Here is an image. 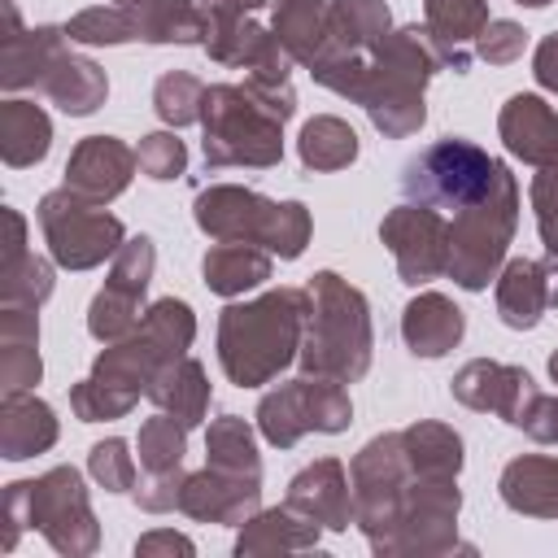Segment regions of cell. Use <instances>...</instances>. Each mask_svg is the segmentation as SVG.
Instances as JSON below:
<instances>
[{
  "label": "cell",
  "instance_id": "obj_34",
  "mask_svg": "<svg viewBox=\"0 0 558 558\" xmlns=\"http://www.w3.org/2000/svg\"><path fill=\"white\" fill-rule=\"evenodd\" d=\"M135 161H140V170H144L148 179H174V174H183V166H187V148H183V140L157 131V135L140 140Z\"/></svg>",
  "mask_w": 558,
  "mask_h": 558
},
{
  "label": "cell",
  "instance_id": "obj_2",
  "mask_svg": "<svg viewBox=\"0 0 558 558\" xmlns=\"http://www.w3.org/2000/svg\"><path fill=\"white\" fill-rule=\"evenodd\" d=\"M305 310H310V296L296 288L266 292L248 305H227L222 323H218L222 371L240 388H253V384H266L270 375H279L301 353Z\"/></svg>",
  "mask_w": 558,
  "mask_h": 558
},
{
  "label": "cell",
  "instance_id": "obj_39",
  "mask_svg": "<svg viewBox=\"0 0 558 558\" xmlns=\"http://www.w3.org/2000/svg\"><path fill=\"white\" fill-rule=\"evenodd\" d=\"M519 4H532V9H541V4H549V0H519Z\"/></svg>",
  "mask_w": 558,
  "mask_h": 558
},
{
  "label": "cell",
  "instance_id": "obj_22",
  "mask_svg": "<svg viewBox=\"0 0 558 558\" xmlns=\"http://www.w3.org/2000/svg\"><path fill=\"white\" fill-rule=\"evenodd\" d=\"M4 458H31L57 440L52 410L26 392H4V423H0Z\"/></svg>",
  "mask_w": 558,
  "mask_h": 558
},
{
  "label": "cell",
  "instance_id": "obj_27",
  "mask_svg": "<svg viewBox=\"0 0 558 558\" xmlns=\"http://www.w3.org/2000/svg\"><path fill=\"white\" fill-rule=\"evenodd\" d=\"M292 506H305L310 519H327L331 527L344 523V475L336 462H318L292 480Z\"/></svg>",
  "mask_w": 558,
  "mask_h": 558
},
{
  "label": "cell",
  "instance_id": "obj_19",
  "mask_svg": "<svg viewBox=\"0 0 558 558\" xmlns=\"http://www.w3.org/2000/svg\"><path fill=\"white\" fill-rule=\"evenodd\" d=\"M126 9L135 22V39L148 44H201L209 35V22L192 0H126Z\"/></svg>",
  "mask_w": 558,
  "mask_h": 558
},
{
  "label": "cell",
  "instance_id": "obj_16",
  "mask_svg": "<svg viewBox=\"0 0 558 558\" xmlns=\"http://www.w3.org/2000/svg\"><path fill=\"white\" fill-rule=\"evenodd\" d=\"M501 140L532 166L558 161V113L541 96H510L501 109Z\"/></svg>",
  "mask_w": 558,
  "mask_h": 558
},
{
  "label": "cell",
  "instance_id": "obj_38",
  "mask_svg": "<svg viewBox=\"0 0 558 558\" xmlns=\"http://www.w3.org/2000/svg\"><path fill=\"white\" fill-rule=\"evenodd\" d=\"M549 375H554V379H558V353H554V357H549Z\"/></svg>",
  "mask_w": 558,
  "mask_h": 558
},
{
  "label": "cell",
  "instance_id": "obj_1",
  "mask_svg": "<svg viewBox=\"0 0 558 558\" xmlns=\"http://www.w3.org/2000/svg\"><path fill=\"white\" fill-rule=\"evenodd\" d=\"M192 310L183 301H157L140 331L126 336L122 344H113L109 353H100L96 371L70 392V405L78 410V418H113V414H126L131 401L140 397L144 384L157 379L161 366H170L187 344H192Z\"/></svg>",
  "mask_w": 558,
  "mask_h": 558
},
{
  "label": "cell",
  "instance_id": "obj_17",
  "mask_svg": "<svg viewBox=\"0 0 558 558\" xmlns=\"http://www.w3.org/2000/svg\"><path fill=\"white\" fill-rule=\"evenodd\" d=\"M401 336H405L410 353L440 357V353H449L462 340V310L449 296H440V292H423L418 301L405 305Z\"/></svg>",
  "mask_w": 558,
  "mask_h": 558
},
{
  "label": "cell",
  "instance_id": "obj_13",
  "mask_svg": "<svg viewBox=\"0 0 558 558\" xmlns=\"http://www.w3.org/2000/svg\"><path fill=\"white\" fill-rule=\"evenodd\" d=\"M453 397L475 405V410H497L506 423H523V414L536 401V384L527 371L519 366H501V362H471L458 371L453 379Z\"/></svg>",
  "mask_w": 558,
  "mask_h": 558
},
{
  "label": "cell",
  "instance_id": "obj_35",
  "mask_svg": "<svg viewBox=\"0 0 558 558\" xmlns=\"http://www.w3.org/2000/svg\"><path fill=\"white\" fill-rule=\"evenodd\" d=\"M92 475H96L105 488H113V493L131 488V458H126V445H122V440L96 445V449H92Z\"/></svg>",
  "mask_w": 558,
  "mask_h": 558
},
{
  "label": "cell",
  "instance_id": "obj_21",
  "mask_svg": "<svg viewBox=\"0 0 558 558\" xmlns=\"http://www.w3.org/2000/svg\"><path fill=\"white\" fill-rule=\"evenodd\" d=\"M201 270H205V283H209L214 292L235 296V292L257 288L262 279H270V257H266L257 244H244V240H218V244L205 253Z\"/></svg>",
  "mask_w": 558,
  "mask_h": 558
},
{
  "label": "cell",
  "instance_id": "obj_7",
  "mask_svg": "<svg viewBox=\"0 0 558 558\" xmlns=\"http://www.w3.org/2000/svg\"><path fill=\"white\" fill-rule=\"evenodd\" d=\"M514 209H519V187L514 174L506 166H497L493 187L466 205L462 214H453L449 227V275L462 288H484L497 270V262L506 257V244L514 235Z\"/></svg>",
  "mask_w": 558,
  "mask_h": 558
},
{
  "label": "cell",
  "instance_id": "obj_12",
  "mask_svg": "<svg viewBox=\"0 0 558 558\" xmlns=\"http://www.w3.org/2000/svg\"><path fill=\"white\" fill-rule=\"evenodd\" d=\"M384 244L397 257V270L405 283H427L440 270H449V227L436 209L427 205H397L384 227H379Z\"/></svg>",
  "mask_w": 558,
  "mask_h": 558
},
{
  "label": "cell",
  "instance_id": "obj_25",
  "mask_svg": "<svg viewBox=\"0 0 558 558\" xmlns=\"http://www.w3.org/2000/svg\"><path fill=\"white\" fill-rule=\"evenodd\" d=\"M48 140H52V126L44 118L39 105L31 100H4L0 109V153L9 166H31L48 153Z\"/></svg>",
  "mask_w": 558,
  "mask_h": 558
},
{
  "label": "cell",
  "instance_id": "obj_18",
  "mask_svg": "<svg viewBox=\"0 0 558 558\" xmlns=\"http://www.w3.org/2000/svg\"><path fill=\"white\" fill-rule=\"evenodd\" d=\"M35 87H44L65 113H92L105 100V92H109L100 65H92L83 57H70L61 48L48 57V65H44V74H39Z\"/></svg>",
  "mask_w": 558,
  "mask_h": 558
},
{
  "label": "cell",
  "instance_id": "obj_24",
  "mask_svg": "<svg viewBox=\"0 0 558 558\" xmlns=\"http://www.w3.org/2000/svg\"><path fill=\"white\" fill-rule=\"evenodd\" d=\"M327 17H331V0H283L275 13V39L283 44L288 57L310 65L327 44Z\"/></svg>",
  "mask_w": 558,
  "mask_h": 558
},
{
  "label": "cell",
  "instance_id": "obj_9",
  "mask_svg": "<svg viewBox=\"0 0 558 558\" xmlns=\"http://www.w3.org/2000/svg\"><path fill=\"white\" fill-rule=\"evenodd\" d=\"M39 227L52 244V257L70 270L100 266L105 257H113L122 248V222L109 218L105 209H96V201H87L70 187L48 192L39 201Z\"/></svg>",
  "mask_w": 558,
  "mask_h": 558
},
{
  "label": "cell",
  "instance_id": "obj_5",
  "mask_svg": "<svg viewBox=\"0 0 558 558\" xmlns=\"http://www.w3.org/2000/svg\"><path fill=\"white\" fill-rule=\"evenodd\" d=\"M436 61L440 57L418 26L397 31L375 48L357 100L384 135H410L423 126V83L432 78Z\"/></svg>",
  "mask_w": 558,
  "mask_h": 558
},
{
  "label": "cell",
  "instance_id": "obj_4",
  "mask_svg": "<svg viewBox=\"0 0 558 558\" xmlns=\"http://www.w3.org/2000/svg\"><path fill=\"white\" fill-rule=\"evenodd\" d=\"M310 310H305V336H301V362L310 375L327 379H357L371 366V318L357 288H349L340 275L323 270L310 283Z\"/></svg>",
  "mask_w": 558,
  "mask_h": 558
},
{
  "label": "cell",
  "instance_id": "obj_40",
  "mask_svg": "<svg viewBox=\"0 0 558 558\" xmlns=\"http://www.w3.org/2000/svg\"><path fill=\"white\" fill-rule=\"evenodd\" d=\"M122 4H126V0H122Z\"/></svg>",
  "mask_w": 558,
  "mask_h": 558
},
{
  "label": "cell",
  "instance_id": "obj_6",
  "mask_svg": "<svg viewBox=\"0 0 558 558\" xmlns=\"http://www.w3.org/2000/svg\"><path fill=\"white\" fill-rule=\"evenodd\" d=\"M196 222L214 240L266 244L279 257H296L310 240V214L296 201H266L248 187H209L196 196Z\"/></svg>",
  "mask_w": 558,
  "mask_h": 558
},
{
  "label": "cell",
  "instance_id": "obj_23",
  "mask_svg": "<svg viewBox=\"0 0 558 558\" xmlns=\"http://www.w3.org/2000/svg\"><path fill=\"white\" fill-rule=\"evenodd\" d=\"M148 392H153V401H157L161 410H170L183 427L201 423L205 401H209L205 371H201L192 357H174L170 366H161V371H157V379L148 384Z\"/></svg>",
  "mask_w": 558,
  "mask_h": 558
},
{
  "label": "cell",
  "instance_id": "obj_10",
  "mask_svg": "<svg viewBox=\"0 0 558 558\" xmlns=\"http://www.w3.org/2000/svg\"><path fill=\"white\" fill-rule=\"evenodd\" d=\"M266 440L292 445L301 432H340L349 423V397L340 392V379L314 375V379H292L279 392H270L257 410Z\"/></svg>",
  "mask_w": 558,
  "mask_h": 558
},
{
  "label": "cell",
  "instance_id": "obj_14",
  "mask_svg": "<svg viewBox=\"0 0 558 558\" xmlns=\"http://www.w3.org/2000/svg\"><path fill=\"white\" fill-rule=\"evenodd\" d=\"M135 153L126 144H118L113 135H92L83 140L74 153H70V166H65V187L87 196V201H109L118 196L126 183H131V170H135Z\"/></svg>",
  "mask_w": 558,
  "mask_h": 558
},
{
  "label": "cell",
  "instance_id": "obj_29",
  "mask_svg": "<svg viewBox=\"0 0 558 558\" xmlns=\"http://www.w3.org/2000/svg\"><path fill=\"white\" fill-rule=\"evenodd\" d=\"M532 209H536V227H541V240L549 253V275H554L549 301H558V161L541 166V174L532 179Z\"/></svg>",
  "mask_w": 558,
  "mask_h": 558
},
{
  "label": "cell",
  "instance_id": "obj_37",
  "mask_svg": "<svg viewBox=\"0 0 558 558\" xmlns=\"http://www.w3.org/2000/svg\"><path fill=\"white\" fill-rule=\"evenodd\" d=\"M536 78H541V87H554L558 92V35H549L536 48Z\"/></svg>",
  "mask_w": 558,
  "mask_h": 558
},
{
  "label": "cell",
  "instance_id": "obj_28",
  "mask_svg": "<svg viewBox=\"0 0 558 558\" xmlns=\"http://www.w3.org/2000/svg\"><path fill=\"white\" fill-rule=\"evenodd\" d=\"M357 157V135L340 118H314L301 131V161L310 170H340Z\"/></svg>",
  "mask_w": 558,
  "mask_h": 558
},
{
  "label": "cell",
  "instance_id": "obj_30",
  "mask_svg": "<svg viewBox=\"0 0 558 558\" xmlns=\"http://www.w3.org/2000/svg\"><path fill=\"white\" fill-rule=\"evenodd\" d=\"M153 105H157L161 122H170V126H187V122L201 118L205 87H201L192 74H161V78H157V92H153Z\"/></svg>",
  "mask_w": 558,
  "mask_h": 558
},
{
  "label": "cell",
  "instance_id": "obj_26",
  "mask_svg": "<svg viewBox=\"0 0 558 558\" xmlns=\"http://www.w3.org/2000/svg\"><path fill=\"white\" fill-rule=\"evenodd\" d=\"M39 327L31 305H4V392L39 384Z\"/></svg>",
  "mask_w": 558,
  "mask_h": 558
},
{
  "label": "cell",
  "instance_id": "obj_20",
  "mask_svg": "<svg viewBox=\"0 0 558 558\" xmlns=\"http://www.w3.org/2000/svg\"><path fill=\"white\" fill-rule=\"evenodd\" d=\"M549 305V270L541 262H527V257H514L497 283V310H501V323L506 327H536V318L545 314Z\"/></svg>",
  "mask_w": 558,
  "mask_h": 558
},
{
  "label": "cell",
  "instance_id": "obj_33",
  "mask_svg": "<svg viewBox=\"0 0 558 558\" xmlns=\"http://www.w3.org/2000/svg\"><path fill=\"white\" fill-rule=\"evenodd\" d=\"M179 458H183V423H174L166 414L148 418L140 432V462L148 471H174Z\"/></svg>",
  "mask_w": 558,
  "mask_h": 558
},
{
  "label": "cell",
  "instance_id": "obj_8",
  "mask_svg": "<svg viewBox=\"0 0 558 558\" xmlns=\"http://www.w3.org/2000/svg\"><path fill=\"white\" fill-rule=\"evenodd\" d=\"M497 166L484 148H475L471 140H436L432 148H423L405 174H401V187L414 205H427V209H449V214H462L466 205H475L493 179H497Z\"/></svg>",
  "mask_w": 558,
  "mask_h": 558
},
{
  "label": "cell",
  "instance_id": "obj_15",
  "mask_svg": "<svg viewBox=\"0 0 558 558\" xmlns=\"http://www.w3.org/2000/svg\"><path fill=\"white\" fill-rule=\"evenodd\" d=\"M488 26V4L484 0H427V44L436 48V57L453 70L471 65V44L484 35Z\"/></svg>",
  "mask_w": 558,
  "mask_h": 558
},
{
  "label": "cell",
  "instance_id": "obj_11",
  "mask_svg": "<svg viewBox=\"0 0 558 558\" xmlns=\"http://www.w3.org/2000/svg\"><path fill=\"white\" fill-rule=\"evenodd\" d=\"M148 275H153V240L148 235L126 240L113 253V275L96 292L92 314H87V327L96 340H122L140 323V301H144Z\"/></svg>",
  "mask_w": 558,
  "mask_h": 558
},
{
  "label": "cell",
  "instance_id": "obj_31",
  "mask_svg": "<svg viewBox=\"0 0 558 558\" xmlns=\"http://www.w3.org/2000/svg\"><path fill=\"white\" fill-rule=\"evenodd\" d=\"M4 305H39L48 292H52V270H48V262H39V257H31V253H22V257H13V262H4Z\"/></svg>",
  "mask_w": 558,
  "mask_h": 558
},
{
  "label": "cell",
  "instance_id": "obj_36",
  "mask_svg": "<svg viewBox=\"0 0 558 558\" xmlns=\"http://www.w3.org/2000/svg\"><path fill=\"white\" fill-rule=\"evenodd\" d=\"M475 52L484 61H493V65H506V61H514L523 52V31L514 22H488L484 35L475 39Z\"/></svg>",
  "mask_w": 558,
  "mask_h": 558
},
{
  "label": "cell",
  "instance_id": "obj_32",
  "mask_svg": "<svg viewBox=\"0 0 558 558\" xmlns=\"http://www.w3.org/2000/svg\"><path fill=\"white\" fill-rule=\"evenodd\" d=\"M65 35L78 39V44H122V39H135V22H131L126 4H118V9H83L65 26Z\"/></svg>",
  "mask_w": 558,
  "mask_h": 558
},
{
  "label": "cell",
  "instance_id": "obj_3",
  "mask_svg": "<svg viewBox=\"0 0 558 558\" xmlns=\"http://www.w3.org/2000/svg\"><path fill=\"white\" fill-rule=\"evenodd\" d=\"M288 83H248V87H205V161L209 166H275L283 144L279 126L292 113Z\"/></svg>",
  "mask_w": 558,
  "mask_h": 558
}]
</instances>
